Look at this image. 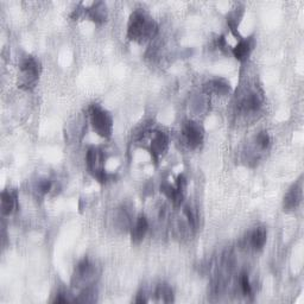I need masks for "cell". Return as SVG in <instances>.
<instances>
[{
    "label": "cell",
    "mask_w": 304,
    "mask_h": 304,
    "mask_svg": "<svg viewBox=\"0 0 304 304\" xmlns=\"http://www.w3.org/2000/svg\"><path fill=\"white\" fill-rule=\"evenodd\" d=\"M157 28L152 19L147 18L143 12L135 11L131 16L130 24H128L127 35L133 41H145L154 37L156 34Z\"/></svg>",
    "instance_id": "6da1fadb"
},
{
    "label": "cell",
    "mask_w": 304,
    "mask_h": 304,
    "mask_svg": "<svg viewBox=\"0 0 304 304\" xmlns=\"http://www.w3.org/2000/svg\"><path fill=\"white\" fill-rule=\"evenodd\" d=\"M240 284H241V290L245 295L248 296L251 295L252 292V286L250 283V279H248V276L246 273H242L240 276Z\"/></svg>",
    "instance_id": "9a60e30c"
},
{
    "label": "cell",
    "mask_w": 304,
    "mask_h": 304,
    "mask_svg": "<svg viewBox=\"0 0 304 304\" xmlns=\"http://www.w3.org/2000/svg\"><path fill=\"white\" fill-rule=\"evenodd\" d=\"M54 302L55 303H67V302H69V299H68L67 297H63L62 293H60V295H58L56 298H55Z\"/></svg>",
    "instance_id": "ac0fdd59"
},
{
    "label": "cell",
    "mask_w": 304,
    "mask_h": 304,
    "mask_svg": "<svg viewBox=\"0 0 304 304\" xmlns=\"http://www.w3.org/2000/svg\"><path fill=\"white\" fill-rule=\"evenodd\" d=\"M259 106H260V100L258 98V95L254 94V93H251V94L245 96V98L241 100V102L239 103V107H240L241 111L245 112L255 111V109L259 108Z\"/></svg>",
    "instance_id": "8fae6325"
},
{
    "label": "cell",
    "mask_w": 304,
    "mask_h": 304,
    "mask_svg": "<svg viewBox=\"0 0 304 304\" xmlns=\"http://www.w3.org/2000/svg\"><path fill=\"white\" fill-rule=\"evenodd\" d=\"M252 49H253V42L251 40H241L235 45V48H233V55L237 60L245 61L250 56Z\"/></svg>",
    "instance_id": "9c48e42d"
},
{
    "label": "cell",
    "mask_w": 304,
    "mask_h": 304,
    "mask_svg": "<svg viewBox=\"0 0 304 304\" xmlns=\"http://www.w3.org/2000/svg\"><path fill=\"white\" fill-rule=\"evenodd\" d=\"M183 135L187 144L192 148H196L203 140V130L197 122L188 121L183 126Z\"/></svg>",
    "instance_id": "277c9868"
},
{
    "label": "cell",
    "mask_w": 304,
    "mask_h": 304,
    "mask_svg": "<svg viewBox=\"0 0 304 304\" xmlns=\"http://www.w3.org/2000/svg\"><path fill=\"white\" fill-rule=\"evenodd\" d=\"M156 295L162 302H171L173 300V290L167 284H161L156 291Z\"/></svg>",
    "instance_id": "5bb4252c"
},
{
    "label": "cell",
    "mask_w": 304,
    "mask_h": 304,
    "mask_svg": "<svg viewBox=\"0 0 304 304\" xmlns=\"http://www.w3.org/2000/svg\"><path fill=\"white\" fill-rule=\"evenodd\" d=\"M267 232L264 227H257L252 232L250 238V244L254 250H261L264 247L265 242H266Z\"/></svg>",
    "instance_id": "30bf717a"
},
{
    "label": "cell",
    "mask_w": 304,
    "mask_h": 304,
    "mask_svg": "<svg viewBox=\"0 0 304 304\" xmlns=\"http://www.w3.org/2000/svg\"><path fill=\"white\" fill-rule=\"evenodd\" d=\"M51 186H53V184H51L49 180H43V181H41L40 184H38V189H40V192L42 194H47L50 192Z\"/></svg>",
    "instance_id": "e0dca14e"
},
{
    "label": "cell",
    "mask_w": 304,
    "mask_h": 304,
    "mask_svg": "<svg viewBox=\"0 0 304 304\" xmlns=\"http://www.w3.org/2000/svg\"><path fill=\"white\" fill-rule=\"evenodd\" d=\"M17 192L5 190L2 194V212L4 215H11L17 208Z\"/></svg>",
    "instance_id": "8992f818"
},
{
    "label": "cell",
    "mask_w": 304,
    "mask_h": 304,
    "mask_svg": "<svg viewBox=\"0 0 304 304\" xmlns=\"http://www.w3.org/2000/svg\"><path fill=\"white\" fill-rule=\"evenodd\" d=\"M148 229V222L147 219L145 218L144 215H140L135 221V224L132 228L131 232V237H132V241L133 242H139L143 240V238L145 237Z\"/></svg>",
    "instance_id": "ba28073f"
},
{
    "label": "cell",
    "mask_w": 304,
    "mask_h": 304,
    "mask_svg": "<svg viewBox=\"0 0 304 304\" xmlns=\"http://www.w3.org/2000/svg\"><path fill=\"white\" fill-rule=\"evenodd\" d=\"M90 121L93 128L100 137H111L113 131L112 116L107 111L102 109L98 105H93L90 107Z\"/></svg>",
    "instance_id": "7a4b0ae2"
},
{
    "label": "cell",
    "mask_w": 304,
    "mask_h": 304,
    "mask_svg": "<svg viewBox=\"0 0 304 304\" xmlns=\"http://www.w3.org/2000/svg\"><path fill=\"white\" fill-rule=\"evenodd\" d=\"M302 201V187L293 186L284 197V210H295Z\"/></svg>",
    "instance_id": "5b68a950"
},
{
    "label": "cell",
    "mask_w": 304,
    "mask_h": 304,
    "mask_svg": "<svg viewBox=\"0 0 304 304\" xmlns=\"http://www.w3.org/2000/svg\"><path fill=\"white\" fill-rule=\"evenodd\" d=\"M208 88L210 92H214L216 94H226V93L229 92L231 87H229V83L226 82L225 80L220 79V80H214L208 85Z\"/></svg>",
    "instance_id": "7c38bea8"
},
{
    "label": "cell",
    "mask_w": 304,
    "mask_h": 304,
    "mask_svg": "<svg viewBox=\"0 0 304 304\" xmlns=\"http://www.w3.org/2000/svg\"><path fill=\"white\" fill-rule=\"evenodd\" d=\"M106 6L102 3H98L94 4L92 9L89 10L90 17L93 18V21L95 22H103L106 19Z\"/></svg>",
    "instance_id": "4fadbf2b"
},
{
    "label": "cell",
    "mask_w": 304,
    "mask_h": 304,
    "mask_svg": "<svg viewBox=\"0 0 304 304\" xmlns=\"http://www.w3.org/2000/svg\"><path fill=\"white\" fill-rule=\"evenodd\" d=\"M257 144L259 145V147L261 148H266L270 144V137L266 132H260L259 134L257 135Z\"/></svg>",
    "instance_id": "2e32d148"
},
{
    "label": "cell",
    "mask_w": 304,
    "mask_h": 304,
    "mask_svg": "<svg viewBox=\"0 0 304 304\" xmlns=\"http://www.w3.org/2000/svg\"><path fill=\"white\" fill-rule=\"evenodd\" d=\"M168 141H169L168 140V135L166 133H163V132H157V134L155 135L154 139H152L151 152L156 161L162 154H164V152L167 151Z\"/></svg>",
    "instance_id": "52a82bcc"
},
{
    "label": "cell",
    "mask_w": 304,
    "mask_h": 304,
    "mask_svg": "<svg viewBox=\"0 0 304 304\" xmlns=\"http://www.w3.org/2000/svg\"><path fill=\"white\" fill-rule=\"evenodd\" d=\"M41 73V64L35 57L28 56L21 63V82L19 87L30 89L36 85Z\"/></svg>",
    "instance_id": "3957f363"
}]
</instances>
